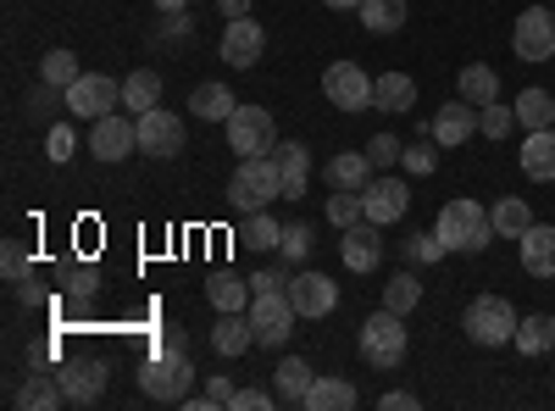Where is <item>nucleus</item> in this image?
I'll return each instance as SVG.
<instances>
[{
    "label": "nucleus",
    "instance_id": "f257e3e1",
    "mask_svg": "<svg viewBox=\"0 0 555 411\" xmlns=\"http://www.w3.org/2000/svg\"><path fill=\"white\" fill-rule=\"evenodd\" d=\"M228 201H234V211H267L272 201H284V172H278L272 156H245L234 167V178H228Z\"/></svg>",
    "mask_w": 555,
    "mask_h": 411
},
{
    "label": "nucleus",
    "instance_id": "f03ea898",
    "mask_svg": "<svg viewBox=\"0 0 555 411\" xmlns=\"http://www.w3.org/2000/svg\"><path fill=\"white\" fill-rule=\"evenodd\" d=\"M356 345H361V361H366V368H378V373H395L400 368V361H405V317L400 311H373V317H366V323H361V334H356Z\"/></svg>",
    "mask_w": 555,
    "mask_h": 411
},
{
    "label": "nucleus",
    "instance_id": "7ed1b4c3",
    "mask_svg": "<svg viewBox=\"0 0 555 411\" xmlns=\"http://www.w3.org/2000/svg\"><path fill=\"white\" fill-rule=\"evenodd\" d=\"M434 234L450 245V251H483L489 240H494V217L478 206V201H450L444 211H439V222H434Z\"/></svg>",
    "mask_w": 555,
    "mask_h": 411
},
{
    "label": "nucleus",
    "instance_id": "20e7f679",
    "mask_svg": "<svg viewBox=\"0 0 555 411\" xmlns=\"http://www.w3.org/2000/svg\"><path fill=\"white\" fill-rule=\"evenodd\" d=\"M190 384H195V368H190L183 350H151V361L139 368V389H145L151 400H167V406H178L183 395H190Z\"/></svg>",
    "mask_w": 555,
    "mask_h": 411
},
{
    "label": "nucleus",
    "instance_id": "39448f33",
    "mask_svg": "<svg viewBox=\"0 0 555 411\" xmlns=\"http://www.w3.org/2000/svg\"><path fill=\"white\" fill-rule=\"evenodd\" d=\"M467 339L473 345H483V350H500V345H512L517 339V311H512V300H500V295H478L473 306H467Z\"/></svg>",
    "mask_w": 555,
    "mask_h": 411
},
{
    "label": "nucleus",
    "instance_id": "423d86ee",
    "mask_svg": "<svg viewBox=\"0 0 555 411\" xmlns=\"http://www.w3.org/2000/svg\"><path fill=\"white\" fill-rule=\"evenodd\" d=\"M62 101H67V112H73L78 123H101L106 112L122 106V84L106 78V73H78V78L62 89Z\"/></svg>",
    "mask_w": 555,
    "mask_h": 411
},
{
    "label": "nucleus",
    "instance_id": "0eeeda50",
    "mask_svg": "<svg viewBox=\"0 0 555 411\" xmlns=\"http://www.w3.org/2000/svg\"><path fill=\"white\" fill-rule=\"evenodd\" d=\"M222 128H228V151H234L240 162L278 151V123H272L267 106H234V117H228Z\"/></svg>",
    "mask_w": 555,
    "mask_h": 411
},
{
    "label": "nucleus",
    "instance_id": "6e6552de",
    "mask_svg": "<svg viewBox=\"0 0 555 411\" xmlns=\"http://www.w3.org/2000/svg\"><path fill=\"white\" fill-rule=\"evenodd\" d=\"M322 95H328V106H339V112H373V73H366L361 62H328Z\"/></svg>",
    "mask_w": 555,
    "mask_h": 411
},
{
    "label": "nucleus",
    "instance_id": "1a4fd4ad",
    "mask_svg": "<svg viewBox=\"0 0 555 411\" xmlns=\"http://www.w3.org/2000/svg\"><path fill=\"white\" fill-rule=\"evenodd\" d=\"M295 300H289V290H261L256 300H250V329H256V345H284L289 334H295Z\"/></svg>",
    "mask_w": 555,
    "mask_h": 411
},
{
    "label": "nucleus",
    "instance_id": "9d476101",
    "mask_svg": "<svg viewBox=\"0 0 555 411\" xmlns=\"http://www.w3.org/2000/svg\"><path fill=\"white\" fill-rule=\"evenodd\" d=\"M512 51H517V62H550L555 56V12L550 7H528L517 17Z\"/></svg>",
    "mask_w": 555,
    "mask_h": 411
},
{
    "label": "nucleus",
    "instance_id": "9b49d317",
    "mask_svg": "<svg viewBox=\"0 0 555 411\" xmlns=\"http://www.w3.org/2000/svg\"><path fill=\"white\" fill-rule=\"evenodd\" d=\"M139 151H145V156H162V162H172V156L183 151V117H172L167 106L139 112Z\"/></svg>",
    "mask_w": 555,
    "mask_h": 411
},
{
    "label": "nucleus",
    "instance_id": "f8f14e48",
    "mask_svg": "<svg viewBox=\"0 0 555 411\" xmlns=\"http://www.w3.org/2000/svg\"><path fill=\"white\" fill-rule=\"evenodd\" d=\"M217 51H222V62H228V67H256V62H261V51H267V34H261V23H256V17H228Z\"/></svg>",
    "mask_w": 555,
    "mask_h": 411
},
{
    "label": "nucleus",
    "instance_id": "ddd939ff",
    "mask_svg": "<svg viewBox=\"0 0 555 411\" xmlns=\"http://www.w3.org/2000/svg\"><path fill=\"white\" fill-rule=\"evenodd\" d=\"M89 151H95L101 162H122L139 151V123H128L122 112H106L95 128H89Z\"/></svg>",
    "mask_w": 555,
    "mask_h": 411
},
{
    "label": "nucleus",
    "instance_id": "4468645a",
    "mask_svg": "<svg viewBox=\"0 0 555 411\" xmlns=\"http://www.w3.org/2000/svg\"><path fill=\"white\" fill-rule=\"evenodd\" d=\"M361 206H366V222H378V228H389V222H400L405 211H411V190L400 184V178H373V184L361 190Z\"/></svg>",
    "mask_w": 555,
    "mask_h": 411
},
{
    "label": "nucleus",
    "instance_id": "2eb2a0df",
    "mask_svg": "<svg viewBox=\"0 0 555 411\" xmlns=\"http://www.w3.org/2000/svg\"><path fill=\"white\" fill-rule=\"evenodd\" d=\"M423 133H428L434 145H444V151L467 145L473 133H478V106H467V101H450V106H439V112H434V123H423Z\"/></svg>",
    "mask_w": 555,
    "mask_h": 411
},
{
    "label": "nucleus",
    "instance_id": "dca6fc26",
    "mask_svg": "<svg viewBox=\"0 0 555 411\" xmlns=\"http://www.w3.org/2000/svg\"><path fill=\"white\" fill-rule=\"evenodd\" d=\"M284 290H289V300H295L300 317H328L339 306V284L328 279V272H295Z\"/></svg>",
    "mask_w": 555,
    "mask_h": 411
},
{
    "label": "nucleus",
    "instance_id": "f3484780",
    "mask_svg": "<svg viewBox=\"0 0 555 411\" xmlns=\"http://www.w3.org/2000/svg\"><path fill=\"white\" fill-rule=\"evenodd\" d=\"M339 256H345L350 272H378V261H384V228H378V222H356V228H345Z\"/></svg>",
    "mask_w": 555,
    "mask_h": 411
},
{
    "label": "nucleus",
    "instance_id": "a211bd4d",
    "mask_svg": "<svg viewBox=\"0 0 555 411\" xmlns=\"http://www.w3.org/2000/svg\"><path fill=\"white\" fill-rule=\"evenodd\" d=\"M56 378H62V395L73 406H95L101 389H106V361H67Z\"/></svg>",
    "mask_w": 555,
    "mask_h": 411
},
{
    "label": "nucleus",
    "instance_id": "6ab92c4d",
    "mask_svg": "<svg viewBox=\"0 0 555 411\" xmlns=\"http://www.w3.org/2000/svg\"><path fill=\"white\" fill-rule=\"evenodd\" d=\"M522 272L528 279H555V228L550 222H533L522 228Z\"/></svg>",
    "mask_w": 555,
    "mask_h": 411
},
{
    "label": "nucleus",
    "instance_id": "aec40b11",
    "mask_svg": "<svg viewBox=\"0 0 555 411\" xmlns=\"http://www.w3.org/2000/svg\"><path fill=\"white\" fill-rule=\"evenodd\" d=\"M250 345H256L250 311H217V329H211V350H217V356H245Z\"/></svg>",
    "mask_w": 555,
    "mask_h": 411
},
{
    "label": "nucleus",
    "instance_id": "412c9836",
    "mask_svg": "<svg viewBox=\"0 0 555 411\" xmlns=\"http://www.w3.org/2000/svg\"><path fill=\"white\" fill-rule=\"evenodd\" d=\"M517 156H522V172L533 184H555V128H533Z\"/></svg>",
    "mask_w": 555,
    "mask_h": 411
},
{
    "label": "nucleus",
    "instance_id": "4be33fe9",
    "mask_svg": "<svg viewBox=\"0 0 555 411\" xmlns=\"http://www.w3.org/2000/svg\"><path fill=\"white\" fill-rule=\"evenodd\" d=\"M272 162H278V172H284V201H300L306 195V178H311V151L300 140H284V145L272 151Z\"/></svg>",
    "mask_w": 555,
    "mask_h": 411
},
{
    "label": "nucleus",
    "instance_id": "5701e85b",
    "mask_svg": "<svg viewBox=\"0 0 555 411\" xmlns=\"http://www.w3.org/2000/svg\"><path fill=\"white\" fill-rule=\"evenodd\" d=\"M416 106V78L411 73H378L373 78V112H411Z\"/></svg>",
    "mask_w": 555,
    "mask_h": 411
},
{
    "label": "nucleus",
    "instance_id": "b1692460",
    "mask_svg": "<svg viewBox=\"0 0 555 411\" xmlns=\"http://www.w3.org/2000/svg\"><path fill=\"white\" fill-rule=\"evenodd\" d=\"M455 89H461V101H467V106L483 112L489 101H500V73L483 67V62H467V67L455 73Z\"/></svg>",
    "mask_w": 555,
    "mask_h": 411
},
{
    "label": "nucleus",
    "instance_id": "393cba45",
    "mask_svg": "<svg viewBox=\"0 0 555 411\" xmlns=\"http://www.w3.org/2000/svg\"><path fill=\"white\" fill-rule=\"evenodd\" d=\"M311 384H317V373L306 368L300 356H289V361H278V373H272V389H278V406H306V395H311Z\"/></svg>",
    "mask_w": 555,
    "mask_h": 411
},
{
    "label": "nucleus",
    "instance_id": "a878e982",
    "mask_svg": "<svg viewBox=\"0 0 555 411\" xmlns=\"http://www.w3.org/2000/svg\"><path fill=\"white\" fill-rule=\"evenodd\" d=\"M328 184L334 190H366L373 184V162H366V151H339L328 162Z\"/></svg>",
    "mask_w": 555,
    "mask_h": 411
},
{
    "label": "nucleus",
    "instance_id": "bb28decb",
    "mask_svg": "<svg viewBox=\"0 0 555 411\" xmlns=\"http://www.w3.org/2000/svg\"><path fill=\"white\" fill-rule=\"evenodd\" d=\"M206 295H211L217 311H250V300H256L250 279H240V272H217V279L206 284Z\"/></svg>",
    "mask_w": 555,
    "mask_h": 411
},
{
    "label": "nucleus",
    "instance_id": "cd10ccee",
    "mask_svg": "<svg viewBox=\"0 0 555 411\" xmlns=\"http://www.w3.org/2000/svg\"><path fill=\"white\" fill-rule=\"evenodd\" d=\"M512 345H517L522 356H550V350H555V317H550V311H533V317H522Z\"/></svg>",
    "mask_w": 555,
    "mask_h": 411
},
{
    "label": "nucleus",
    "instance_id": "c85d7f7f",
    "mask_svg": "<svg viewBox=\"0 0 555 411\" xmlns=\"http://www.w3.org/2000/svg\"><path fill=\"white\" fill-rule=\"evenodd\" d=\"M122 106H128L133 117L151 112V106H162V73H151V67L128 73V78H122Z\"/></svg>",
    "mask_w": 555,
    "mask_h": 411
},
{
    "label": "nucleus",
    "instance_id": "c756f323",
    "mask_svg": "<svg viewBox=\"0 0 555 411\" xmlns=\"http://www.w3.org/2000/svg\"><path fill=\"white\" fill-rule=\"evenodd\" d=\"M234 89H228V84H201L195 89V95H190V112L195 117H206V123H228V117H234Z\"/></svg>",
    "mask_w": 555,
    "mask_h": 411
},
{
    "label": "nucleus",
    "instance_id": "7c9ffc66",
    "mask_svg": "<svg viewBox=\"0 0 555 411\" xmlns=\"http://www.w3.org/2000/svg\"><path fill=\"white\" fill-rule=\"evenodd\" d=\"M512 106H517V123H522L528 133H533V128H555V95H550V89L533 84V89H522Z\"/></svg>",
    "mask_w": 555,
    "mask_h": 411
},
{
    "label": "nucleus",
    "instance_id": "2f4dec72",
    "mask_svg": "<svg viewBox=\"0 0 555 411\" xmlns=\"http://www.w3.org/2000/svg\"><path fill=\"white\" fill-rule=\"evenodd\" d=\"M489 217H494V234H505V240H522V228H533V211L522 195H500L489 206Z\"/></svg>",
    "mask_w": 555,
    "mask_h": 411
},
{
    "label": "nucleus",
    "instance_id": "473e14b6",
    "mask_svg": "<svg viewBox=\"0 0 555 411\" xmlns=\"http://www.w3.org/2000/svg\"><path fill=\"white\" fill-rule=\"evenodd\" d=\"M62 400H67V395H62V378H56V373H34V378L17 389V406H23V411H56Z\"/></svg>",
    "mask_w": 555,
    "mask_h": 411
},
{
    "label": "nucleus",
    "instance_id": "72a5a7b5",
    "mask_svg": "<svg viewBox=\"0 0 555 411\" xmlns=\"http://www.w3.org/2000/svg\"><path fill=\"white\" fill-rule=\"evenodd\" d=\"M356 406V384L350 378H317L306 395V411H350Z\"/></svg>",
    "mask_w": 555,
    "mask_h": 411
},
{
    "label": "nucleus",
    "instance_id": "f704fd0d",
    "mask_svg": "<svg viewBox=\"0 0 555 411\" xmlns=\"http://www.w3.org/2000/svg\"><path fill=\"white\" fill-rule=\"evenodd\" d=\"M361 28L366 34H400L405 28V0H361Z\"/></svg>",
    "mask_w": 555,
    "mask_h": 411
},
{
    "label": "nucleus",
    "instance_id": "c9c22d12",
    "mask_svg": "<svg viewBox=\"0 0 555 411\" xmlns=\"http://www.w3.org/2000/svg\"><path fill=\"white\" fill-rule=\"evenodd\" d=\"M240 245L245 251H278V245H284V222H272L267 211H250L245 228H240Z\"/></svg>",
    "mask_w": 555,
    "mask_h": 411
},
{
    "label": "nucleus",
    "instance_id": "e433bc0d",
    "mask_svg": "<svg viewBox=\"0 0 555 411\" xmlns=\"http://www.w3.org/2000/svg\"><path fill=\"white\" fill-rule=\"evenodd\" d=\"M384 306L400 311V317L423 306V284H416V272H395V279L384 284Z\"/></svg>",
    "mask_w": 555,
    "mask_h": 411
},
{
    "label": "nucleus",
    "instance_id": "4c0bfd02",
    "mask_svg": "<svg viewBox=\"0 0 555 411\" xmlns=\"http://www.w3.org/2000/svg\"><path fill=\"white\" fill-rule=\"evenodd\" d=\"M328 222L339 228V234H345V228H356V222H366L361 190H334V195H328Z\"/></svg>",
    "mask_w": 555,
    "mask_h": 411
},
{
    "label": "nucleus",
    "instance_id": "58836bf2",
    "mask_svg": "<svg viewBox=\"0 0 555 411\" xmlns=\"http://www.w3.org/2000/svg\"><path fill=\"white\" fill-rule=\"evenodd\" d=\"M39 78H44V84H56V89H67V84L78 78V56H73V51H44Z\"/></svg>",
    "mask_w": 555,
    "mask_h": 411
},
{
    "label": "nucleus",
    "instance_id": "ea45409f",
    "mask_svg": "<svg viewBox=\"0 0 555 411\" xmlns=\"http://www.w3.org/2000/svg\"><path fill=\"white\" fill-rule=\"evenodd\" d=\"M478 128L489 133V140H505V133L517 128V106H500V101H489V106L478 112Z\"/></svg>",
    "mask_w": 555,
    "mask_h": 411
},
{
    "label": "nucleus",
    "instance_id": "a19ab883",
    "mask_svg": "<svg viewBox=\"0 0 555 411\" xmlns=\"http://www.w3.org/2000/svg\"><path fill=\"white\" fill-rule=\"evenodd\" d=\"M361 151H366V162H373V172H389V167L400 162V151H405V145L395 140V133H373V140H366Z\"/></svg>",
    "mask_w": 555,
    "mask_h": 411
},
{
    "label": "nucleus",
    "instance_id": "79ce46f5",
    "mask_svg": "<svg viewBox=\"0 0 555 411\" xmlns=\"http://www.w3.org/2000/svg\"><path fill=\"white\" fill-rule=\"evenodd\" d=\"M400 167H405V172H416V178H428V172L439 167V151H434V140H428V133H423V145L400 151Z\"/></svg>",
    "mask_w": 555,
    "mask_h": 411
},
{
    "label": "nucleus",
    "instance_id": "37998d69",
    "mask_svg": "<svg viewBox=\"0 0 555 411\" xmlns=\"http://www.w3.org/2000/svg\"><path fill=\"white\" fill-rule=\"evenodd\" d=\"M278 251H284V261L300 267V261L311 256V228H306V222H289V228H284V245H278Z\"/></svg>",
    "mask_w": 555,
    "mask_h": 411
},
{
    "label": "nucleus",
    "instance_id": "c03bdc74",
    "mask_svg": "<svg viewBox=\"0 0 555 411\" xmlns=\"http://www.w3.org/2000/svg\"><path fill=\"white\" fill-rule=\"evenodd\" d=\"M183 406H206V411H217V406H234V384H228L222 373H211L206 395H201V400H183Z\"/></svg>",
    "mask_w": 555,
    "mask_h": 411
},
{
    "label": "nucleus",
    "instance_id": "a18cd8bd",
    "mask_svg": "<svg viewBox=\"0 0 555 411\" xmlns=\"http://www.w3.org/2000/svg\"><path fill=\"white\" fill-rule=\"evenodd\" d=\"M405 256H416V261H444V256H450V245H444L439 234H416V240L405 245Z\"/></svg>",
    "mask_w": 555,
    "mask_h": 411
},
{
    "label": "nucleus",
    "instance_id": "49530a36",
    "mask_svg": "<svg viewBox=\"0 0 555 411\" xmlns=\"http://www.w3.org/2000/svg\"><path fill=\"white\" fill-rule=\"evenodd\" d=\"M73 145H78V140H73V128H67V123H56L51 133H44V156H51V162H67Z\"/></svg>",
    "mask_w": 555,
    "mask_h": 411
},
{
    "label": "nucleus",
    "instance_id": "de8ad7c7",
    "mask_svg": "<svg viewBox=\"0 0 555 411\" xmlns=\"http://www.w3.org/2000/svg\"><path fill=\"white\" fill-rule=\"evenodd\" d=\"M278 406V389H234V411H267Z\"/></svg>",
    "mask_w": 555,
    "mask_h": 411
},
{
    "label": "nucleus",
    "instance_id": "09e8293b",
    "mask_svg": "<svg viewBox=\"0 0 555 411\" xmlns=\"http://www.w3.org/2000/svg\"><path fill=\"white\" fill-rule=\"evenodd\" d=\"M0 267H7V279H12V284L28 272V256H23V245H17V240H7V256H0Z\"/></svg>",
    "mask_w": 555,
    "mask_h": 411
},
{
    "label": "nucleus",
    "instance_id": "8fccbe9b",
    "mask_svg": "<svg viewBox=\"0 0 555 411\" xmlns=\"http://www.w3.org/2000/svg\"><path fill=\"white\" fill-rule=\"evenodd\" d=\"M67 295L73 300H89V295H95V272H89V267L83 272H67Z\"/></svg>",
    "mask_w": 555,
    "mask_h": 411
},
{
    "label": "nucleus",
    "instance_id": "3c124183",
    "mask_svg": "<svg viewBox=\"0 0 555 411\" xmlns=\"http://www.w3.org/2000/svg\"><path fill=\"white\" fill-rule=\"evenodd\" d=\"M378 406H384V411H416V406H423V400H416L411 389H389V395H384Z\"/></svg>",
    "mask_w": 555,
    "mask_h": 411
},
{
    "label": "nucleus",
    "instance_id": "603ef678",
    "mask_svg": "<svg viewBox=\"0 0 555 411\" xmlns=\"http://www.w3.org/2000/svg\"><path fill=\"white\" fill-rule=\"evenodd\" d=\"M222 17H250V0H217Z\"/></svg>",
    "mask_w": 555,
    "mask_h": 411
},
{
    "label": "nucleus",
    "instance_id": "864d4df0",
    "mask_svg": "<svg viewBox=\"0 0 555 411\" xmlns=\"http://www.w3.org/2000/svg\"><path fill=\"white\" fill-rule=\"evenodd\" d=\"M322 7H334V12H361V0H322Z\"/></svg>",
    "mask_w": 555,
    "mask_h": 411
},
{
    "label": "nucleus",
    "instance_id": "5fc2aeb1",
    "mask_svg": "<svg viewBox=\"0 0 555 411\" xmlns=\"http://www.w3.org/2000/svg\"><path fill=\"white\" fill-rule=\"evenodd\" d=\"M162 7V17H172V12H183V0H156Z\"/></svg>",
    "mask_w": 555,
    "mask_h": 411
},
{
    "label": "nucleus",
    "instance_id": "6e6d98bb",
    "mask_svg": "<svg viewBox=\"0 0 555 411\" xmlns=\"http://www.w3.org/2000/svg\"><path fill=\"white\" fill-rule=\"evenodd\" d=\"M550 12H555V7H550Z\"/></svg>",
    "mask_w": 555,
    "mask_h": 411
}]
</instances>
